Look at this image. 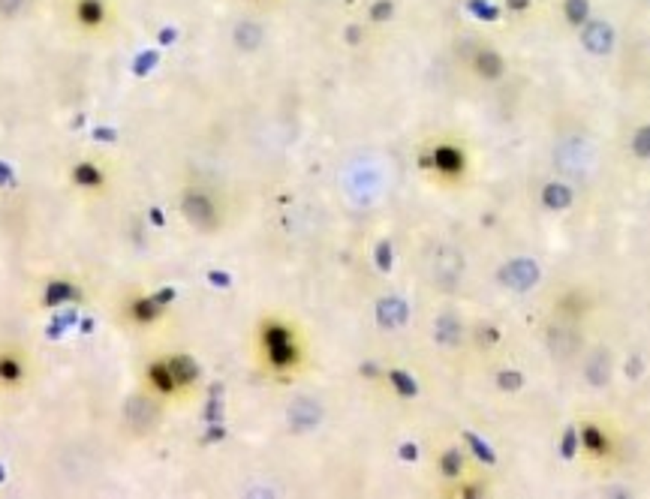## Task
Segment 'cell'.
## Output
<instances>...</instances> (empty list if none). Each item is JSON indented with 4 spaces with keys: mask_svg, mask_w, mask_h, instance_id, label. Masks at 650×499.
<instances>
[{
    "mask_svg": "<svg viewBox=\"0 0 650 499\" xmlns=\"http://www.w3.org/2000/svg\"><path fill=\"white\" fill-rule=\"evenodd\" d=\"M377 319H379V325H386V328H401L406 322V304L401 298H386V301H379L377 307Z\"/></svg>",
    "mask_w": 650,
    "mask_h": 499,
    "instance_id": "obj_15",
    "label": "cell"
},
{
    "mask_svg": "<svg viewBox=\"0 0 650 499\" xmlns=\"http://www.w3.org/2000/svg\"><path fill=\"white\" fill-rule=\"evenodd\" d=\"M581 445H584V449H587L590 454H605V451H608L605 433L599 430L596 424H584V427H581Z\"/></svg>",
    "mask_w": 650,
    "mask_h": 499,
    "instance_id": "obj_20",
    "label": "cell"
},
{
    "mask_svg": "<svg viewBox=\"0 0 650 499\" xmlns=\"http://www.w3.org/2000/svg\"><path fill=\"white\" fill-rule=\"evenodd\" d=\"M500 385L503 388H518L521 385V373H500Z\"/></svg>",
    "mask_w": 650,
    "mask_h": 499,
    "instance_id": "obj_30",
    "label": "cell"
},
{
    "mask_svg": "<svg viewBox=\"0 0 650 499\" xmlns=\"http://www.w3.org/2000/svg\"><path fill=\"white\" fill-rule=\"evenodd\" d=\"M286 421H289V427H296V430H313L323 421V406L316 400L298 397L286 409Z\"/></svg>",
    "mask_w": 650,
    "mask_h": 499,
    "instance_id": "obj_10",
    "label": "cell"
},
{
    "mask_svg": "<svg viewBox=\"0 0 650 499\" xmlns=\"http://www.w3.org/2000/svg\"><path fill=\"white\" fill-rule=\"evenodd\" d=\"M181 216L196 229V232H217L220 229V208H217L214 196L205 190H184L181 196Z\"/></svg>",
    "mask_w": 650,
    "mask_h": 499,
    "instance_id": "obj_4",
    "label": "cell"
},
{
    "mask_svg": "<svg viewBox=\"0 0 650 499\" xmlns=\"http://www.w3.org/2000/svg\"><path fill=\"white\" fill-rule=\"evenodd\" d=\"M21 379V361L12 355H0V382H6V385H16Z\"/></svg>",
    "mask_w": 650,
    "mask_h": 499,
    "instance_id": "obj_23",
    "label": "cell"
},
{
    "mask_svg": "<svg viewBox=\"0 0 650 499\" xmlns=\"http://www.w3.org/2000/svg\"><path fill=\"white\" fill-rule=\"evenodd\" d=\"M136 319L139 322H151V319H157L160 316V307H157V301H148V298H139L136 301Z\"/></svg>",
    "mask_w": 650,
    "mask_h": 499,
    "instance_id": "obj_24",
    "label": "cell"
},
{
    "mask_svg": "<svg viewBox=\"0 0 650 499\" xmlns=\"http://www.w3.org/2000/svg\"><path fill=\"white\" fill-rule=\"evenodd\" d=\"M163 415V403L154 391H136L126 397L124 406V427L133 433V437H148L151 430L160 424Z\"/></svg>",
    "mask_w": 650,
    "mask_h": 499,
    "instance_id": "obj_3",
    "label": "cell"
},
{
    "mask_svg": "<svg viewBox=\"0 0 650 499\" xmlns=\"http://www.w3.org/2000/svg\"><path fill=\"white\" fill-rule=\"evenodd\" d=\"M265 40V31H262V24L256 21H238L235 24V31H232V43L241 48V51H256Z\"/></svg>",
    "mask_w": 650,
    "mask_h": 499,
    "instance_id": "obj_14",
    "label": "cell"
},
{
    "mask_svg": "<svg viewBox=\"0 0 650 499\" xmlns=\"http://www.w3.org/2000/svg\"><path fill=\"white\" fill-rule=\"evenodd\" d=\"M554 165L569 177H587L596 169V150L587 138L566 136L554 148Z\"/></svg>",
    "mask_w": 650,
    "mask_h": 499,
    "instance_id": "obj_2",
    "label": "cell"
},
{
    "mask_svg": "<svg viewBox=\"0 0 650 499\" xmlns=\"http://www.w3.org/2000/svg\"><path fill=\"white\" fill-rule=\"evenodd\" d=\"M75 18H79V24H85V28H99V24L106 21V6L99 4V0H79Z\"/></svg>",
    "mask_w": 650,
    "mask_h": 499,
    "instance_id": "obj_17",
    "label": "cell"
},
{
    "mask_svg": "<svg viewBox=\"0 0 650 499\" xmlns=\"http://www.w3.org/2000/svg\"><path fill=\"white\" fill-rule=\"evenodd\" d=\"M461 331L464 328H461V322H457L455 316H440L437 325H433V334H437V340L440 343H449V346L461 340Z\"/></svg>",
    "mask_w": 650,
    "mask_h": 499,
    "instance_id": "obj_19",
    "label": "cell"
},
{
    "mask_svg": "<svg viewBox=\"0 0 650 499\" xmlns=\"http://www.w3.org/2000/svg\"><path fill=\"white\" fill-rule=\"evenodd\" d=\"M470 439V445H473V449H476V454L482 457V460H494V454H491V449H488V445H482L476 437H467Z\"/></svg>",
    "mask_w": 650,
    "mask_h": 499,
    "instance_id": "obj_29",
    "label": "cell"
},
{
    "mask_svg": "<svg viewBox=\"0 0 650 499\" xmlns=\"http://www.w3.org/2000/svg\"><path fill=\"white\" fill-rule=\"evenodd\" d=\"M470 9H473L476 16H482L485 21H494L497 16H500V12H497V6H491V4H482V0H473V4H470Z\"/></svg>",
    "mask_w": 650,
    "mask_h": 499,
    "instance_id": "obj_26",
    "label": "cell"
},
{
    "mask_svg": "<svg viewBox=\"0 0 650 499\" xmlns=\"http://www.w3.org/2000/svg\"><path fill=\"white\" fill-rule=\"evenodd\" d=\"M503 57H500V51H494V48H479L476 55H473V70L482 75V79H500L503 75Z\"/></svg>",
    "mask_w": 650,
    "mask_h": 499,
    "instance_id": "obj_13",
    "label": "cell"
},
{
    "mask_svg": "<svg viewBox=\"0 0 650 499\" xmlns=\"http://www.w3.org/2000/svg\"><path fill=\"white\" fill-rule=\"evenodd\" d=\"M632 150H635V157H641V160L650 157V126H641V130L635 133V138H632Z\"/></svg>",
    "mask_w": 650,
    "mask_h": 499,
    "instance_id": "obj_25",
    "label": "cell"
},
{
    "mask_svg": "<svg viewBox=\"0 0 650 499\" xmlns=\"http://www.w3.org/2000/svg\"><path fill=\"white\" fill-rule=\"evenodd\" d=\"M563 18L569 24H575V28H581V24L590 18V4L587 0H566L563 4Z\"/></svg>",
    "mask_w": 650,
    "mask_h": 499,
    "instance_id": "obj_21",
    "label": "cell"
},
{
    "mask_svg": "<svg viewBox=\"0 0 650 499\" xmlns=\"http://www.w3.org/2000/svg\"><path fill=\"white\" fill-rule=\"evenodd\" d=\"M464 277V256L461 250H455L449 244H443L433 250L430 256V280L440 289H455Z\"/></svg>",
    "mask_w": 650,
    "mask_h": 499,
    "instance_id": "obj_5",
    "label": "cell"
},
{
    "mask_svg": "<svg viewBox=\"0 0 650 499\" xmlns=\"http://www.w3.org/2000/svg\"><path fill=\"white\" fill-rule=\"evenodd\" d=\"M584 376H587L590 385H605L611 379V352L608 349H596L593 355H587V361H584Z\"/></svg>",
    "mask_w": 650,
    "mask_h": 499,
    "instance_id": "obj_12",
    "label": "cell"
},
{
    "mask_svg": "<svg viewBox=\"0 0 650 499\" xmlns=\"http://www.w3.org/2000/svg\"><path fill=\"white\" fill-rule=\"evenodd\" d=\"M530 4H533V0H506V6L512 9V12H524Z\"/></svg>",
    "mask_w": 650,
    "mask_h": 499,
    "instance_id": "obj_32",
    "label": "cell"
},
{
    "mask_svg": "<svg viewBox=\"0 0 650 499\" xmlns=\"http://www.w3.org/2000/svg\"><path fill=\"white\" fill-rule=\"evenodd\" d=\"M430 165L443 175H461L464 165H467V157H464V150L455 148V145H437L430 153Z\"/></svg>",
    "mask_w": 650,
    "mask_h": 499,
    "instance_id": "obj_11",
    "label": "cell"
},
{
    "mask_svg": "<svg viewBox=\"0 0 650 499\" xmlns=\"http://www.w3.org/2000/svg\"><path fill=\"white\" fill-rule=\"evenodd\" d=\"M545 343H548V352H551L554 358H560V361H566V358H572L581 349V337L566 325H551L545 331Z\"/></svg>",
    "mask_w": 650,
    "mask_h": 499,
    "instance_id": "obj_9",
    "label": "cell"
},
{
    "mask_svg": "<svg viewBox=\"0 0 650 499\" xmlns=\"http://www.w3.org/2000/svg\"><path fill=\"white\" fill-rule=\"evenodd\" d=\"M581 45L590 51V55H608L614 48V28L608 21L599 18H587L581 24Z\"/></svg>",
    "mask_w": 650,
    "mask_h": 499,
    "instance_id": "obj_6",
    "label": "cell"
},
{
    "mask_svg": "<svg viewBox=\"0 0 650 499\" xmlns=\"http://www.w3.org/2000/svg\"><path fill=\"white\" fill-rule=\"evenodd\" d=\"M391 379H394V382H398V388H401V391H406V394H413V391H416V385H410V382H406V379H410V376H403V373H394Z\"/></svg>",
    "mask_w": 650,
    "mask_h": 499,
    "instance_id": "obj_31",
    "label": "cell"
},
{
    "mask_svg": "<svg viewBox=\"0 0 650 499\" xmlns=\"http://www.w3.org/2000/svg\"><path fill=\"white\" fill-rule=\"evenodd\" d=\"M503 283L509 289H518V292H527L539 283V268L536 262H530V259H512L506 268H503Z\"/></svg>",
    "mask_w": 650,
    "mask_h": 499,
    "instance_id": "obj_8",
    "label": "cell"
},
{
    "mask_svg": "<svg viewBox=\"0 0 650 499\" xmlns=\"http://www.w3.org/2000/svg\"><path fill=\"white\" fill-rule=\"evenodd\" d=\"M440 469H443L445 478H461V472H464V454L457 451V449L443 451V457H440Z\"/></svg>",
    "mask_w": 650,
    "mask_h": 499,
    "instance_id": "obj_22",
    "label": "cell"
},
{
    "mask_svg": "<svg viewBox=\"0 0 650 499\" xmlns=\"http://www.w3.org/2000/svg\"><path fill=\"white\" fill-rule=\"evenodd\" d=\"M542 202H545L548 211H566L572 204V190L566 184H545Z\"/></svg>",
    "mask_w": 650,
    "mask_h": 499,
    "instance_id": "obj_18",
    "label": "cell"
},
{
    "mask_svg": "<svg viewBox=\"0 0 650 499\" xmlns=\"http://www.w3.org/2000/svg\"><path fill=\"white\" fill-rule=\"evenodd\" d=\"M347 190H350V193L359 199V202H362V193H374V196H377V190H379V175H377V172L367 175L364 165L359 163V165L352 169V177L347 181Z\"/></svg>",
    "mask_w": 650,
    "mask_h": 499,
    "instance_id": "obj_16",
    "label": "cell"
},
{
    "mask_svg": "<svg viewBox=\"0 0 650 499\" xmlns=\"http://www.w3.org/2000/svg\"><path fill=\"white\" fill-rule=\"evenodd\" d=\"M389 16H391V4H389V0H379V4H374V9H371V18L374 21H389Z\"/></svg>",
    "mask_w": 650,
    "mask_h": 499,
    "instance_id": "obj_28",
    "label": "cell"
},
{
    "mask_svg": "<svg viewBox=\"0 0 650 499\" xmlns=\"http://www.w3.org/2000/svg\"><path fill=\"white\" fill-rule=\"evenodd\" d=\"M145 379H148V388L154 391L160 400H163V397H175L178 391H184L181 382L175 379V370H172V364H169V358H160V361L151 364L148 373H145Z\"/></svg>",
    "mask_w": 650,
    "mask_h": 499,
    "instance_id": "obj_7",
    "label": "cell"
},
{
    "mask_svg": "<svg viewBox=\"0 0 650 499\" xmlns=\"http://www.w3.org/2000/svg\"><path fill=\"white\" fill-rule=\"evenodd\" d=\"M259 343H262V355L274 370H292L301 361V346H298V337L286 322L280 319H269L262 322L259 331Z\"/></svg>",
    "mask_w": 650,
    "mask_h": 499,
    "instance_id": "obj_1",
    "label": "cell"
},
{
    "mask_svg": "<svg viewBox=\"0 0 650 499\" xmlns=\"http://www.w3.org/2000/svg\"><path fill=\"white\" fill-rule=\"evenodd\" d=\"M21 9H24V0H0V16H4V18L18 16Z\"/></svg>",
    "mask_w": 650,
    "mask_h": 499,
    "instance_id": "obj_27",
    "label": "cell"
}]
</instances>
